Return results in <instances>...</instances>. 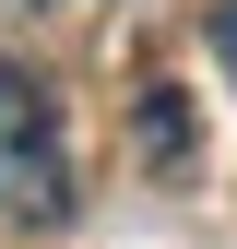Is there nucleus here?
<instances>
[{
	"mask_svg": "<svg viewBox=\"0 0 237 249\" xmlns=\"http://www.w3.org/2000/svg\"><path fill=\"white\" fill-rule=\"evenodd\" d=\"M0 213L12 226H59L71 213V154H59V107L24 59H0Z\"/></svg>",
	"mask_w": 237,
	"mask_h": 249,
	"instance_id": "f257e3e1",
	"label": "nucleus"
},
{
	"mask_svg": "<svg viewBox=\"0 0 237 249\" xmlns=\"http://www.w3.org/2000/svg\"><path fill=\"white\" fill-rule=\"evenodd\" d=\"M142 166H190V107L178 95H142Z\"/></svg>",
	"mask_w": 237,
	"mask_h": 249,
	"instance_id": "f03ea898",
	"label": "nucleus"
},
{
	"mask_svg": "<svg viewBox=\"0 0 237 249\" xmlns=\"http://www.w3.org/2000/svg\"><path fill=\"white\" fill-rule=\"evenodd\" d=\"M202 48H214V71L237 83V0H214V24H202Z\"/></svg>",
	"mask_w": 237,
	"mask_h": 249,
	"instance_id": "7ed1b4c3",
	"label": "nucleus"
},
{
	"mask_svg": "<svg viewBox=\"0 0 237 249\" xmlns=\"http://www.w3.org/2000/svg\"><path fill=\"white\" fill-rule=\"evenodd\" d=\"M12 12H59V0H12Z\"/></svg>",
	"mask_w": 237,
	"mask_h": 249,
	"instance_id": "20e7f679",
	"label": "nucleus"
}]
</instances>
